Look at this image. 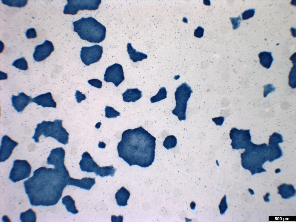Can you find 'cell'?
<instances>
[{
  "instance_id": "2e32d148",
  "label": "cell",
  "mask_w": 296,
  "mask_h": 222,
  "mask_svg": "<svg viewBox=\"0 0 296 222\" xmlns=\"http://www.w3.org/2000/svg\"><path fill=\"white\" fill-rule=\"evenodd\" d=\"M32 98L23 92L18 95H12L11 98L12 106L18 112H21L28 105L32 102Z\"/></svg>"
},
{
  "instance_id": "8992f818",
  "label": "cell",
  "mask_w": 296,
  "mask_h": 222,
  "mask_svg": "<svg viewBox=\"0 0 296 222\" xmlns=\"http://www.w3.org/2000/svg\"><path fill=\"white\" fill-rule=\"evenodd\" d=\"M192 92L191 87L184 82L176 88L175 92L176 106L172 112L180 121L186 119L187 102Z\"/></svg>"
},
{
  "instance_id": "9a60e30c",
  "label": "cell",
  "mask_w": 296,
  "mask_h": 222,
  "mask_svg": "<svg viewBox=\"0 0 296 222\" xmlns=\"http://www.w3.org/2000/svg\"><path fill=\"white\" fill-rule=\"evenodd\" d=\"M79 164L81 170L88 173H95L100 166L94 160L90 154L87 151L84 152Z\"/></svg>"
},
{
  "instance_id": "9c48e42d",
  "label": "cell",
  "mask_w": 296,
  "mask_h": 222,
  "mask_svg": "<svg viewBox=\"0 0 296 222\" xmlns=\"http://www.w3.org/2000/svg\"><path fill=\"white\" fill-rule=\"evenodd\" d=\"M32 167L25 160L17 159L13 162L9 178L15 182L28 177L31 174Z\"/></svg>"
},
{
  "instance_id": "ab89813d",
  "label": "cell",
  "mask_w": 296,
  "mask_h": 222,
  "mask_svg": "<svg viewBox=\"0 0 296 222\" xmlns=\"http://www.w3.org/2000/svg\"><path fill=\"white\" fill-rule=\"evenodd\" d=\"M75 96L77 101L78 103H81L82 101L85 100L86 98V95L79 90H76Z\"/></svg>"
},
{
  "instance_id": "30bf717a",
  "label": "cell",
  "mask_w": 296,
  "mask_h": 222,
  "mask_svg": "<svg viewBox=\"0 0 296 222\" xmlns=\"http://www.w3.org/2000/svg\"><path fill=\"white\" fill-rule=\"evenodd\" d=\"M103 53V47L98 45L90 47H83L80 51V57L84 64L88 66L98 62Z\"/></svg>"
},
{
  "instance_id": "7a4b0ae2",
  "label": "cell",
  "mask_w": 296,
  "mask_h": 222,
  "mask_svg": "<svg viewBox=\"0 0 296 222\" xmlns=\"http://www.w3.org/2000/svg\"><path fill=\"white\" fill-rule=\"evenodd\" d=\"M156 139L141 126L126 130L117 145L119 156L130 166L148 167L154 161Z\"/></svg>"
},
{
  "instance_id": "b9f144b4",
  "label": "cell",
  "mask_w": 296,
  "mask_h": 222,
  "mask_svg": "<svg viewBox=\"0 0 296 222\" xmlns=\"http://www.w3.org/2000/svg\"><path fill=\"white\" fill-rule=\"evenodd\" d=\"M203 33V29L200 27H199L195 30L194 35L196 37L200 38L202 36Z\"/></svg>"
},
{
  "instance_id": "cb8c5ba5",
  "label": "cell",
  "mask_w": 296,
  "mask_h": 222,
  "mask_svg": "<svg viewBox=\"0 0 296 222\" xmlns=\"http://www.w3.org/2000/svg\"><path fill=\"white\" fill-rule=\"evenodd\" d=\"M62 203L65 206L68 212L74 214L79 212L75 205V201L70 195H66L63 197Z\"/></svg>"
},
{
  "instance_id": "f35d334b",
  "label": "cell",
  "mask_w": 296,
  "mask_h": 222,
  "mask_svg": "<svg viewBox=\"0 0 296 222\" xmlns=\"http://www.w3.org/2000/svg\"><path fill=\"white\" fill-rule=\"evenodd\" d=\"M88 83L91 86L96 88H100L102 86V82L98 79H93L88 81Z\"/></svg>"
},
{
  "instance_id": "836d02e7",
  "label": "cell",
  "mask_w": 296,
  "mask_h": 222,
  "mask_svg": "<svg viewBox=\"0 0 296 222\" xmlns=\"http://www.w3.org/2000/svg\"><path fill=\"white\" fill-rule=\"evenodd\" d=\"M105 117L108 118H115L120 115V113L112 107L106 106L105 108Z\"/></svg>"
},
{
  "instance_id": "603a6c76",
  "label": "cell",
  "mask_w": 296,
  "mask_h": 222,
  "mask_svg": "<svg viewBox=\"0 0 296 222\" xmlns=\"http://www.w3.org/2000/svg\"><path fill=\"white\" fill-rule=\"evenodd\" d=\"M269 160L272 162L278 159L282 155V152L279 145L278 144H269Z\"/></svg>"
},
{
  "instance_id": "7402d4cb",
  "label": "cell",
  "mask_w": 296,
  "mask_h": 222,
  "mask_svg": "<svg viewBox=\"0 0 296 222\" xmlns=\"http://www.w3.org/2000/svg\"><path fill=\"white\" fill-rule=\"evenodd\" d=\"M278 193L280 194L284 199H288L295 195V190L292 185L283 184L278 188Z\"/></svg>"
},
{
  "instance_id": "d590c367",
  "label": "cell",
  "mask_w": 296,
  "mask_h": 222,
  "mask_svg": "<svg viewBox=\"0 0 296 222\" xmlns=\"http://www.w3.org/2000/svg\"><path fill=\"white\" fill-rule=\"evenodd\" d=\"M254 13V9H250L245 10L242 14L243 20H246L252 17Z\"/></svg>"
},
{
  "instance_id": "83f0119b",
  "label": "cell",
  "mask_w": 296,
  "mask_h": 222,
  "mask_svg": "<svg viewBox=\"0 0 296 222\" xmlns=\"http://www.w3.org/2000/svg\"><path fill=\"white\" fill-rule=\"evenodd\" d=\"M36 212L32 208L22 212L20 215V219L22 222H36Z\"/></svg>"
},
{
  "instance_id": "5bb4252c",
  "label": "cell",
  "mask_w": 296,
  "mask_h": 222,
  "mask_svg": "<svg viewBox=\"0 0 296 222\" xmlns=\"http://www.w3.org/2000/svg\"><path fill=\"white\" fill-rule=\"evenodd\" d=\"M65 151L62 147H57L51 151L47 158V163L48 164L52 165L57 168H66L64 158Z\"/></svg>"
},
{
  "instance_id": "8d00e7d4",
  "label": "cell",
  "mask_w": 296,
  "mask_h": 222,
  "mask_svg": "<svg viewBox=\"0 0 296 222\" xmlns=\"http://www.w3.org/2000/svg\"><path fill=\"white\" fill-rule=\"evenodd\" d=\"M264 88L263 96L264 97H266L269 93L274 91L275 89L271 84L266 85L264 86Z\"/></svg>"
},
{
  "instance_id": "ffe728a7",
  "label": "cell",
  "mask_w": 296,
  "mask_h": 222,
  "mask_svg": "<svg viewBox=\"0 0 296 222\" xmlns=\"http://www.w3.org/2000/svg\"><path fill=\"white\" fill-rule=\"evenodd\" d=\"M130 193L124 186L121 187L115 194V198L117 204L119 206H125L127 205Z\"/></svg>"
},
{
  "instance_id": "ee69618b",
  "label": "cell",
  "mask_w": 296,
  "mask_h": 222,
  "mask_svg": "<svg viewBox=\"0 0 296 222\" xmlns=\"http://www.w3.org/2000/svg\"><path fill=\"white\" fill-rule=\"evenodd\" d=\"M190 207L192 209L194 210L195 209L196 204L195 202L194 201H192L190 203Z\"/></svg>"
},
{
  "instance_id": "3957f363",
  "label": "cell",
  "mask_w": 296,
  "mask_h": 222,
  "mask_svg": "<svg viewBox=\"0 0 296 222\" xmlns=\"http://www.w3.org/2000/svg\"><path fill=\"white\" fill-rule=\"evenodd\" d=\"M240 154L241 164L245 169L249 170L252 175L265 172L262 165L269 160V148L265 143L257 145L251 142Z\"/></svg>"
},
{
  "instance_id": "4dcf8cb0",
  "label": "cell",
  "mask_w": 296,
  "mask_h": 222,
  "mask_svg": "<svg viewBox=\"0 0 296 222\" xmlns=\"http://www.w3.org/2000/svg\"><path fill=\"white\" fill-rule=\"evenodd\" d=\"M167 92L166 88L164 87L161 88L156 95L151 98V103H155L166 98L167 97Z\"/></svg>"
},
{
  "instance_id": "277c9868",
  "label": "cell",
  "mask_w": 296,
  "mask_h": 222,
  "mask_svg": "<svg viewBox=\"0 0 296 222\" xmlns=\"http://www.w3.org/2000/svg\"><path fill=\"white\" fill-rule=\"evenodd\" d=\"M73 31L82 40L91 43H99L106 37V27L95 18L90 16L82 18L73 22Z\"/></svg>"
},
{
  "instance_id": "d4e9b609",
  "label": "cell",
  "mask_w": 296,
  "mask_h": 222,
  "mask_svg": "<svg viewBox=\"0 0 296 222\" xmlns=\"http://www.w3.org/2000/svg\"><path fill=\"white\" fill-rule=\"evenodd\" d=\"M258 56L261 65L267 69L270 68L273 60L271 53L262 51L259 54Z\"/></svg>"
},
{
  "instance_id": "7c38bea8",
  "label": "cell",
  "mask_w": 296,
  "mask_h": 222,
  "mask_svg": "<svg viewBox=\"0 0 296 222\" xmlns=\"http://www.w3.org/2000/svg\"><path fill=\"white\" fill-rule=\"evenodd\" d=\"M18 143L7 135L3 136L1 140L0 149V162H3L8 159L12 153L14 148Z\"/></svg>"
},
{
  "instance_id": "8fae6325",
  "label": "cell",
  "mask_w": 296,
  "mask_h": 222,
  "mask_svg": "<svg viewBox=\"0 0 296 222\" xmlns=\"http://www.w3.org/2000/svg\"><path fill=\"white\" fill-rule=\"evenodd\" d=\"M124 79L123 67L121 64L115 63L106 69L104 78L106 82H112L117 87Z\"/></svg>"
},
{
  "instance_id": "4316f807",
  "label": "cell",
  "mask_w": 296,
  "mask_h": 222,
  "mask_svg": "<svg viewBox=\"0 0 296 222\" xmlns=\"http://www.w3.org/2000/svg\"><path fill=\"white\" fill-rule=\"evenodd\" d=\"M294 56V54L290 58V59L292 61L293 64V66L291 68L290 72L288 76V84L289 86L292 88H295L296 86V61L295 56Z\"/></svg>"
},
{
  "instance_id": "52a82bcc",
  "label": "cell",
  "mask_w": 296,
  "mask_h": 222,
  "mask_svg": "<svg viewBox=\"0 0 296 222\" xmlns=\"http://www.w3.org/2000/svg\"><path fill=\"white\" fill-rule=\"evenodd\" d=\"M64 7L63 13L75 15L79 10H95L99 8L101 0H67Z\"/></svg>"
},
{
  "instance_id": "1f68e13d",
  "label": "cell",
  "mask_w": 296,
  "mask_h": 222,
  "mask_svg": "<svg viewBox=\"0 0 296 222\" xmlns=\"http://www.w3.org/2000/svg\"><path fill=\"white\" fill-rule=\"evenodd\" d=\"M12 65L21 70L25 71L28 69L27 62L23 57L15 60Z\"/></svg>"
},
{
  "instance_id": "74e56055",
  "label": "cell",
  "mask_w": 296,
  "mask_h": 222,
  "mask_svg": "<svg viewBox=\"0 0 296 222\" xmlns=\"http://www.w3.org/2000/svg\"><path fill=\"white\" fill-rule=\"evenodd\" d=\"M25 35L27 38H34L37 37L35 29L34 28H30L27 30Z\"/></svg>"
},
{
  "instance_id": "60d3db41",
  "label": "cell",
  "mask_w": 296,
  "mask_h": 222,
  "mask_svg": "<svg viewBox=\"0 0 296 222\" xmlns=\"http://www.w3.org/2000/svg\"><path fill=\"white\" fill-rule=\"evenodd\" d=\"M212 121L214 122L216 125L221 126L223 124L224 120V117L220 116L212 119Z\"/></svg>"
},
{
  "instance_id": "f1b7e54d",
  "label": "cell",
  "mask_w": 296,
  "mask_h": 222,
  "mask_svg": "<svg viewBox=\"0 0 296 222\" xmlns=\"http://www.w3.org/2000/svg\"><path fill=\"white\" fill-rule=\"evenodd\" d=\"M177 140L173 135L168 136L163 142V145L166 149L169 150L175 147L177 145Z\"/></svg>"
},
{
  "instance_id": "f546056e",
  "label": "cell",
  "mask_w": 296,
  "mask_h": 222,
  "mask_svg": "<svg viewBox=\"0 0 296 222\" xmlns=\"http://www.w3.org/2000/svg\"><path fill=\"white\" fill-rule=\"evenodd\" d=\"M3 3L10 7L21 8L25 7L27 3V0H2Z\"/></svg>"
},
{
  "instance_id": "5b68a950",
  "label": "cell",
  "mask_w": 296,
  "mask_h": 222,
  "mask_svg": "<svg viewBox=\"0 0 296 222\" xmlns=\"http://www.w3.org/2000/svg\"><path fill=\"white\" fill-rule=\"evenodd\" d=\"M62 120L56 119L53 121H43L37 124L32 138L36 143L39 142L40 136L51 137L58 142L66 145L69 142V133L62 125Z\"/></svg>"
},
{
  "instance_id": "484cf974",
  "label": "cell",
  "mask_w": 296,
  "mask_h": 222,
  "mask_svg": "<svg viewBox=\"0 0 296 222\" xmlns=\"http://www.w3.org/2000/svg\"><path fill=\"white\" fill-rule=\"evenodd\" d=\"M116 169L113 165L100 167L99 169L95 173L96 175H99L101 177L109 175L113 177Z\"/></svg>"
},
{
  "instance_id": "ac0fdd59",
  "label": "cell",
  "mask_w": 296,
  "mask_h": 222,
  "mask_svg": "<svg viewBox=\"0 0 296 222\" xmlns=\"http://www.w3.org/2000/svg\"><path fill=\"white\" fill-rule=\"evenodd\" d=\"M95 178L85 177L79 179L70 177L68 180V185L74 186L81 188L89 190L95 184Z\"/></svg>"
},
{
  "instance_id": "6da1fadb",
  "label": "cell",
  "mask_w": 296,
  "mask_h": 222,
  "mask_svg": "<svg viewBox=\"0 0 296 222\" xmlns=\"http://www.w3.org/2000/svg\"><path fill=\"white\" fill-rule=\"evenodd\" d=\"M66 168L41 167L25 181V193L33 206H49L56 204L68 185L70 177Z\"/></svg>"
},
{
  "instance_id": "e0dca14e",
  "label": "cell",
  "mask_w": 296,
  "mask_h": 222,
  "mask_svg": "<svg viewBox=\"0 0 296 222\" xmlns=\"http://www.w3.org/2000/svg\"><path fill=\"white\" fill-rule=\"evenodd\" d=\"M32 102L40 105L43 107L56 108L57 104L53 98L51 92L42 94L32 99Z\"/></svg>"
},
{
  "instance_id": "d6986e66",
  "label": "cell",
  "mask_w": 296,
  "mask_h": 222,
  "mask_svg": "<svg viewBox=\"0 0 296 222\" xmlns=\"http://www.w3.org/2000/svg\"><path fill=\"white\" fill-rule=\"evenodd\" d=\"M122 96L124 102H134L142 97V91L137 88H128L122 94Z\"/></svg>"
},
{
  "instance_id": "4fadbf2b",
  "label": "cell",
  "mask_w": 296,
  "mask_h": 222,
  "mask_svg": "<svg viewBox=\"0 0 296 222\" xmlns=\"http://www.w3.org/2000/svg\"><path fill=\"white\" fill-rule=\"evenodd\" d=\"M54 50L53 43L45 40L42 44L36 46L33 54L35 61L38 62L42 61L49 56Z\"/></svg>"
},
{
  "instance_id": "7bdbcfd3",
  "label": "cell",
  "mask_w": 296,
  "mask_h": 222,
  "mask_svg": "<svg viewBox=\"0 0 296 222\" xmlns=\"http://www.w3.org/2000/svg\"><path fill=\"white\" fill-rule=\"evenodd\" d=\"M106 146V144L103 142H99L98 144V147L99 148H104Z\"/></svg>"
},
{
  "instance_id": "e575fe53",
  "label": "cell",
  "mask_w": 296,
  "mask_h": 222,
  "mask_svg": "<svg viewBox=\"0 0 296 222\" xmlns=\"http://www.w3.org/2000/svg\"><path fill=\"white\" fill-rule=\"evenodd\" d=\"M219 207L220 213L221 214H223L227 208V206L226 201V196L224 195L222 198Z\"/></svg>"
},
{
  "instance_id": "d6a6232c",
  "label": "cell",
  "mask_w": 296,
  "mask_h": 222,
  "mask_svg": "<svg viewBox=\"0 0 296 222\" xmlns=\"http://www.w3.org/2000/svg\"><path fill=\"white\" fill-rule=\"evenodd\" d=\"M283 142L282 136L280 134L274 132L269 136V144H278Z\"/></svg>"
},
{
  "instance_id": "ba28073f",
  "label": "cell",
  "mask_w": 296,
  "mask_h": 222,
  "mask_svg": "<svg viewBox=\"0 0 296 222\" xmlns=\"http://www.w3.org/2000/svg\"><path fill=\"white\" fill-rule=\"evenodd\" d=\"M249 130H238L232 127L229 133L232 140L230 144L233 149H245L251 142Z\"/></svg>"
},
{
  "instance_id": "f6af8a7d",
  "label": "cell",
  "mask_w": 296,
  "mask_h": 222,
  "mask_svg": "<svg viewBox=\"0 0 296 222\" xmlns=\"http://www.w3.org/2000/svg\"><path fill=\"white\" fill-rule=\"evenodd\" d=\"M101 122L98 123H97L96 124L95 127L97 128H99L100 127L101 125Z\"/></svg>"
},
{
  "instance_id": "44dd1931",
  "label": "cell",
  "mask_w": 296,
  "mask_h": 222,
  "mask_svg": "<svg viewBox=\"0 0 296 222\" xmlns=\"http://www.w3.org/2000/svg\"><path fill=\"white\" fill-rule=\"evenodd\" d=\"M127 51L129 55L130 59L134 62L142 61L147 58V54L137 51L135 49H134L131 43H127Z\"/></svg>"
}]
</instances>
